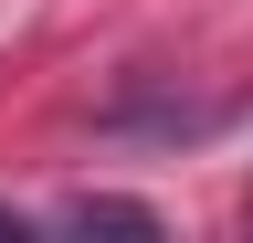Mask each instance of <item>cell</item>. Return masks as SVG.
<instances>
[{
    "instance_id": "obj_3",
    "label": "cell",
    "mask_w": 253,
    "mask_h": 243,
    "mask_svg": "<svg viewBox=\"0 0 253 243\" xmlns=\"http://www.w3.org/2000/svg\"><path fill=\"white\" fill-rule=\"evenodd\" d=\"M0 233H11V211H0Z\"/></svg>"
},
{
    "instance_id": "obj_1",
    "label": "cell",
    "mask_w": 253,
    "mask_h": 243,
    "mask_svg": "<svg viewBox=\"0 0 253 243\" xmlns=\"http://www.w3.org/2000/svg\"><path fill=\"white\" fill-rule=\"evenodd\" d=\"M53 222H63V233H137V243H148V233H169L148 201H126V191H74Z\"/></svg>"
},
{
    "instance_id": "obj_2",
    "label": "cell",
    "mask_w": 253,
    "mask_h": 243,
    "mask_svg": "<svg viewBox=\"0 0 253 243\" xmlns=\"http://www.w3.org/2000/svg\"><path fill=\"white\" fill-rule=\"evenodd\" d=\"M243 222H253V191H243Z\"/></svg>"
}]
</instances>
